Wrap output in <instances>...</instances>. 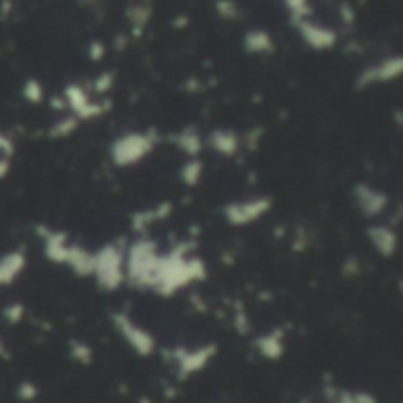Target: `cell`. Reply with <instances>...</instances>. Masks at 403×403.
<instances>
[{"instance_id": "8fae6325", "label": "cell", "mask_w": 403, "mask_h": 403, "mask_svg": "<svg viewBox=\"0 0 403 403\" xmlns=\"http://www.w3.org/2000/svg\"><path fill=\"white\" fill-rule=\"evenodd\" d=\"M177 144H179V149L186 151V153H196L200 149V139H198V134L193 132V130L179 132L177 134Z\"/></svg>"}, {"instance_id": "5b68a950", "label": "cell", "mask_w": 403, "mask_h": 403, "mask_svg": "<svg viewBox=\"0 0 403 403\" xmlns=\"http://www.w3.org/2000/svg\"><path fill=\"white\" fill-rule=\"evenodd\" d=\"M399 71H401V59L394 57L392 62H382L378 66H373V69H368V71L361 73L359 87L371 85V83H382V80H392V78L399 76Z\"/></svg>"}, {"instance_id": "8992f818", "label": "cell", "mask_w": 403, "mask_h": 403, "mask_svg": "<svg viewBox=\"0 0 403 403\" xmlns=\"http://www.w3.org/2000/svg\"><path fill=\"white\" fill-rule=\"evenodd\" d=\"M356 193H359L356 198H359V205L364 207L366 215H380L382 207L387 205V196H385V193L375 191V189H371V186L361 184L359 189H356Z\"/></svg>"}, {"instance_id": "7c38bea8", "label": "cell", "mask_w": 403, "mask_h": 403, "mask_svg": "<svg viewBox=\"0 0 403 403\" xmlns=\"http://www.w3.org/2000/svg\"><path fill=\"white\" fill-rule=\"evenodd\" d=\"M24 97H29L31 102H40V97H43V90H40L38 80H29V83L24 85Z\"/></svg>"}, {"instance_id": "30bf717a", "label": "cell", "mask_w": 403, "mask_h": 403, "mask_svg": "<svg viewBox=\"0 0 403 403\" xmlns=\"http://www.w3.org/2000/svg\"><path fill=\"white\" fill-rule=\"evenodd\" d=\"M212 146L222 153H234L238 146V139H236V134L229 130H219L212 134Z\"/></svg>"}, {"instance_id": "277c9868", "label": "cell", "mask_w": 403, "mask_h": 403, "mask_svg": "<svg viewBox=\"0 0 403 403\" xmlns=\"http://www.w3.org/2000/svg\"><path fill=\"white\" fill-rule=\"evenodd\" d=\"M298 26H300V33L305 36V40L312 48L324 50L335 45V33L331 29H326V26H319L312 22H298Z\"/></svg>"}, {"instance_id": "3957f363", "label": "cell", "mask_w": 403, "mask_h": 403, "mask_svg": "<svg viewBox=\"0 0 403 403\" xmlns=\"http://www.w3.org/2000/svg\"><path fill=\"white\" fill-rule=\"evenodd\" d=\"M269 203L267 200H241V203H231L226 205V219L231 224H248V222H255L257 217L267 212Z\"/></svg>"}, {"instance_id": "7a4b0ae2", "label": "cell", "mask_w": 403, "mask_h": 403, "mask_svg": "<svg viewBox=\"0 0 403 403\" xmlns=\"http://www.w3.org/2000/svg\"><path fill=\"white\" fill-rule=\"evenodd\" d=\"M92 274H97L99 286L104 288H116L120 283V252L116 248H106L95 257V267Z\"/></svg>"}, {"instance_id": "ba28073f", "label": "cell", "mask_w": 403, "mask_h": 403, "mask_svg": "<svg viewBox=\"0 0 403 403\" xmlns=\"http://www.w3.org/2000/svg\"><path fill=\"white\" fill-rule=\"evenodd\" d=\"M368 234H371L373 245L378 248L380 255H392L394 252L396 238H394V231L392 229H387V226H371Z\"/></svg>"}, {"instance_id": "9c48e42d", "label": "cell", "mask_w": 403, "mask_h": 403, "mask_svg": "<svg viewBox=\"0 0 403 403\" xmlns=\"http://www.w3.org/2000/svg\"><path fill=\"white\" fill-rule=\"evenodd\" d=\"M245 50L248 52H269V50H274V43H271V38L267 36L264 31H250L245 36Z\"/></svg>"}, {"instance_id": "6da1fadb", "label": "cell", "mask_w": 403, "mask_h": 403, "mask_svg": "<svg viewBox=\"0 0 403 403\" xmlns=\"http://www.w3.org/2000/svg\"><path fill=\"white\" fill-rule=\"evenodd\" d=\"M151 146L153 144H151V139L146 137V134L132 132V134H125V137H120L118 142L113 144L111 156H113V160H116L118 165H130V163H134V160L144 158L146 153H149Z\"/></svg>"}, {"instance_id": "52a82bcc", "label": "cell", "mask_w": 403, "mask_h": 403, "mask_svg": "<svg viewBox=\"0 0 403 403\" xmlns=\"http://www.w3.org/2000/svg\"><path fill=\"white\" fill-rule=\"evenodd\" d=\"M22 269H24V257L19 252H12V255L0 257V286L15 281Z\"/></svg>"}]
</instances>
